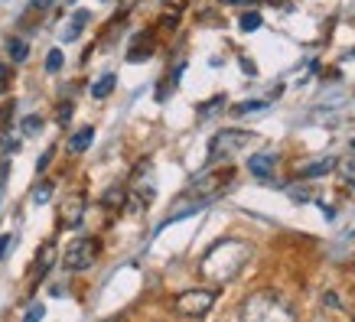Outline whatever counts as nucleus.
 <instances>
[{"instance_id":"17","label":"nucleus","mask_w":355,"mask_h":322,"mask_svg":"<svg viewBox=\"0 0 355 322\" xmlns=\"http://www.w3.org/2000/svg\"><path fill=\"white\" fill-rule=\"evenodd\" d=\"M55 260V247L53 244H46L43 247V254H40V274H46V267Z\"/></svg>"},{"instance_id":"4","label":"nucleus","mask_w":355,"mask_h":322,"mask_svg":"<svg viewBox=\"0 0 355 322\" xmlns=\"http://www.w3.org/2000/svg\"><path fill=\"white\" fill-rule=\"evenodd\" d=\"M98 251H101V244H98L95 238H78V241H72V244L65 247V270L69 274H78V270H88L92 264H95Z\"/></svg>"},{"instance_id":"18","label":"nucleus","mask_w":355,"mask_h":322,"mask_svg":"<svg viewBox=\"0 0 355 322\" xmlns=\"http://www.w3.org/2000/svg\"><path fill=\"white\" fill-rule=\"evenodd\" d=\"M59 69H62V53L53 49V53L46 55V72H59Z\"/></svg>"},{"instance_id":"15","label":"nucleus","mask_w":355,"mask_h":322,"mask_svg":"<svg viewBox=\"0 0 355 322\" xmlns=\"http://www.w3.org/2000/svg\"><path fill=\"white\" fill-rule=\"evenodd\" d=\"M7 49H10L13 62H26V53H30V49H26V43H23V39H10V46H7Z\"/></svg>"},{"instance_id":"9","label":"nucleus","mask_w":355,"mask_h":322,"mask_svg":"<svg viewBox=\"0 0 355 322\" xmlns=\"http://www.w3.org/2000/svg\"><path fill=\"white\" fill-rule=\"evenodd\" d=\"M85 23H88V10H76L72 20L62 26V36H59V39H62V43H76L78 36H82V30H85Z\"/></svg>"},{"instance_id":"14","label":"nucleus","mask_w":355,"mask_h":322,"mask_svg":"<svg viewBox=\"0 0 355 322\" xmlns=\"http://www.w3.org/2000/svg\"><path fill=\"white\" fill-rule=\"evenodd\" d=\"M49 199H53V183H40V186H36V193H33V202L46 205Z\"/></svg>"},{"instance_id":"5","label":"nucleus","mask_w":355,"mask_h":322,"mask_svg":"<svg viewBox=\"0 0 355 322\" xmlns=\"http://www.w3.org/2000/svg\"><path fill=\"white\" fill-rule=\"evenodd\" d=\"M216 290H186L176 296V312L183 316H205V312L216 306Z\"/></svg>"},{"instance_id":"26","label":"nucleus","mask_w":355,"mask_h":322,"mask_svg":"<svg viewBox=\"0 0 355 322\" xmlns=\"http://www.w3.org/2000/svg\"><path fill=\"white\" fill-rule=\"evenodd\" d=\"M225 3H251V0H225Z\"/></svg>"},{"instance_id":"16","label":"nucleus","mask_w":355,"mask_h":322,"mask_svg":"<svg viewBox=\"0 0 355 322\" xmlns=\"http://www.w3.org/2000/svg\"><path fill=\"white\" fill-rule=\"evenodd\" d=\"M258 26H261V13L251 10V13H245V17H241V30H245V33L258 30Z\"/></svg>"},{"instance_id":"2","label":"nucleus","mask_w":355,"mask_h":322,"mask_svg":"<svg viewBox=\"0 0 355 322\" xmlns=\"http://www.w3.org/2000/svg\"><path fill=\"white\" fill-rule=\"evenodd\" d=\"M232 176H235L232 170H209V172H202V176H199V179H196V183L189 186V189H186V199H189V202H186V208H176V212H173L160 228L173 225V222H180V218H186L189 212H196V208H202V205H209L212 199H218V195L225 193V186L232 183Z\"/></svg>"},{"instance_id":"20","label":"nucleus","mask_w":355,"mask_h":322,"mask_svg":"<svg viewBox=\"0 0 355 322\" xmlns=\"http://www.w3.org/2000/svg\"><path fill=\"white\" fill-rule=\"evenodd\" d=\"M43 127V120L40 118H30V120H23V130H26V134H36V130Z\"/></svg>"},{"instance_id":"7","label":"nucleus","mask_w":355,"mask_h":322,"mask_svg":"<svg viewBox=\"0 0 355 322\" xmlns=\"http://www.w3.org/2000/svg\"><path fill=\"white\" fill-rule=\"evenodd\" d=\"M277 303H280L277 293H258V296H254V303H248V306H245V316H274Z\"/></svg>"},{"instance_id":"19","label":"nucleus","mask_w":355,"mask_h":322,"mask_svg":"<svg viewBox=\"0 0 355 322\" xmlns=\"http://www.w3.org/2000/svg\"><path fill=\"white\" fill-rule=\"evenodd\" d=\"M264 107V101H245V105L235 107V114H248V111H261Z\"/></svg>"},{"instance_id":"1","label":"nucleus","mask_w":355,"mask_h":322,"mask_svg":"<svg viewBox=\"0 0 355 322\" xmlns=\"http://www.w3.org/2000/svg\"><path fill=\"white\" fill-rule=\"evenodd\" d=\"M254 254V247L248 244V241H218L209 254L202 258V277H209L212 283H228V280H235L245 264L251 260Z\"/></svg>"},{"instance_id":"8","label":"nucleus","mask_w":355,"mask_h":322,"mask_svg":"<svg viewBox=\"0 0 355 322\" xmlns=\"http://www.w3.org/2000/svg\"><path fill=\"white\" fill-rule=\"evenodd\" d=\"M150 55H153V36L150 33H137L128 49V62H144V59H150Z\"/></svg>"},{"instance_id":"25","label":"nucleus","mask_w":355,"mask_h":322,"mask_svg":"<svg viewBox=\"0 0 355 322\" xmlns=\"http://www.w3.org/2000/svg\"><path fill=\"white\" fill-rule=\"evenodd\" d=\"M180 3H186V0H166V7H180Z\"/></svg>"},{"instance_id":"6","label":"nucleus","mask_w":355,"mask_h":322,"mask_svg":"<svg viewBox=\"0 0 355 322\" xmlns=\"http://www.w3.org/2000/svg\"><path fill=\"white\" fill-rule=\"evenodd\" d=\"M82 212H85V195L76 193V195H69L62 205V225L65 228H76L78 222H82Z\"/></svg>"},{"instance_id":"12","label":"nucleus","mask_w":355,"mask_h":322,"mask_svg":"<svg viewBox=\"0 0 355 322\" xmlns=\"http://www.w3.org/2000/svg\"><path fill=\"white\" fill-rule=\"evenodd\" d=\"M92 140H95V130H92V127L76 130V134H72V140H69V150H72V153L88 150V147H92Z\"/></svg>"},{"instance_id":"11","label":"nucleus","mask_w":355,"mask_h":322,"mask_svg":"<svg viewBox=\"0 0 355 322\" xmlns=\"http://www.w3.org/2000/svg\"><path fill=\"white\" fill-rule=\"evenodd\" d=\"M248 172L258 176V179H270V176H274V160H270L268 153H254V156L248 160Z\"/></svg>"},{"instance_id":"24","label":"nucleus","mask_w":355,"mask_h":322,"mask_svg":"<svg viewBox=\"0 0 355 322\" xmlns=\"http://www.w3.org/2000/svg\"><path fill=\"white\" fill-rule=\"evenodd\" d=\"M0 91H7V69H3V62H0Z\"/></svg>"},{"instance_id":"22","label":"nucleus","mask_w":355,"mask_h":322,"mask_svg":"<svg viewBox=\"0 0 355 322\" xmlns=\"http://www.w3.org/2000/svg\"><path fill=\"white\" fill-rule=\"evenodd\" d=\"M10 241H13L10 235H0V258H3V254L10 251Z\"/></svg>"},{"instance_id":"13","label":"nucleus","mask_w":355,"mask_h":322,"mask_svg":"<svg viewBox=\"0 0 355 322\" xmlns=\"http://www.w3.org/2000/svg\"><path fill=\"white\" fill-rule=\"evenodd\" d=\"M114 82H118L114 75H101L95 85H92V95H95V98H108L111 91H114Z\"/></svg>"},{"instance_id":"10","label":"nucleus","mask_w":355,"mask_h":322,"mask_svg":"<svg viewBox=\"0 0 355 322\" xmlns=\"http://www.w3.org/2000/svg\"><path fill=\"white\" fill-rule=\"evenodd\" d=\"M336 170V156H320V160L306 163L300 170V179H316V176H326V172Z\"/></svg>"},{"instance_id":"23","label":"nucleus","mask_w":355,"mask_h":322,"mask_svg":"<svg viewBox=\"0 0 355 322\" xmlns=\"http://www.w3.org/2000/svg\"><path fill=\"white\" fill-rule=\"evenodd\" d=\"M53 153H55V150H46V153H43V156H40V166H36V170L43 172V170H46V166H49V160H53Z\"/></svg>"},{"instance_id":"21","label":"nucleus","mask_w":355,"mask_h":322,"mask_svg":"<svg viewBox=\"0 0 355 322\" xmlns=\"http://www.w3.org/2000/svg\"><path fill=\"white\" fill-rule=\"evenodd\" d=\"M43 316H46L43 306H30V310H26V319H43Z\"/></svg>"},{"instance_id":"3","label":"nucleus","mask_w":355,"mask_h":322,"mask_svg":"<svg viewBox=\"0 0 355 322\" xmlns=\"http://www.w3.org/2000/svg\"><path fill=\"white\" fill-rule=\"evenodd\" d=\"M254 140V134H248V130H222L212 137L209 143V163H218V160H228V156H235L238 150H245L248 143Z\"/></svg>"}]
</instances>
